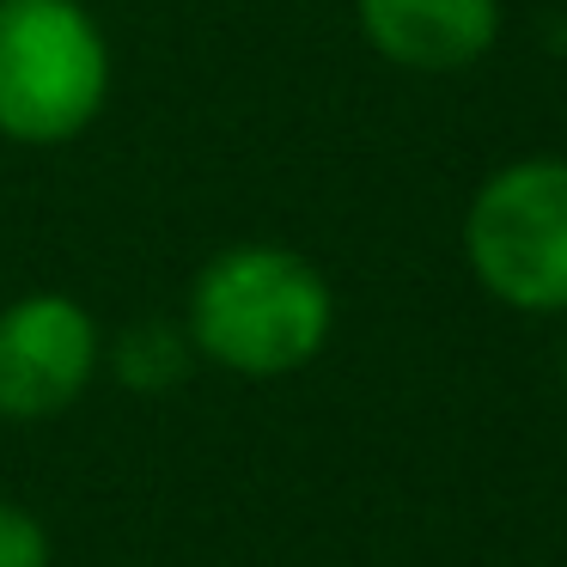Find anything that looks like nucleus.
Returning a JSON list of instances; mask_svg holds the SVG:
<instances>
[{
  "label": "nucleus",
  "instance_id": "obj_1",
  "mask_svg": "<svg viewBox=\"0 0 567 567\" xmlns=\"http://www.w3.org/2000/svg\"><path fill=\"white\" fill-rule=\"evenodd\" d=\"M184 330L202 360L238 379H287L330 348L336 293L293 245L245 238L196 269Z\"/></svg>",
  "mask_w": 567,
  "mask_h": 567
},
{
  "label": "nucleus",
  "instance_id": "obj_2",
  "mask_svg": "<svg viewBox=\"0 0 567 567\" xmlns=\"http://www.w3.org/2000/svg\"><path fill=\"white\" fill-rule=\"evenodd\" d=\"M111 99V43L80 0H0V135L62 147Z\"/></svg>",
  "mask_w": 567,
  "mask_h": 567
},
{
  "label": "nucleus",
  "instance_id": "obj_3",
  "mask_svg": "<svg viewBox=\"0 0 567 567\" xmlns=\"http://www.w3.org/2000/svg\"><path fill=\"white\" fill-rule=\"evenodd\" d=\"M457 238L494 306L518 318H567V159L530 153L488 172Z\"/></svg>",
  "mask_w": 567,
  "mask_h": 567
},
{
  "label": "nucleus",
  "instance_id": "obj_4",
  "mask_svg": "<svg viewBox=\"0 0 567 567\" xmlns=\"http://www.w3.org/2000/svg\"><path fill=\"white\" fill-rule=\"evenodd\" d=\"M104 367V336L80 299L25 293L0 311V415L50 421L86 396Z\"/></svg>",
  "mask_w": 567,
  "mask_h": 567
},
{
  "label": "nucleus",
  "instance_id": "obj_5",
  "mask_svg": "<svg viewBox=\"0 0 567 567\" xmlns=\"http://www.w3.org/2000/svg\"><path fill=\"white\" fill-rule=\"evenodd\" d=\"M360 38L409 74H464L501 43V0H354Z\"/></svg>",
  "mask_w": 567,
  "mask_h": 567
},
{
  "label": "nucleus",
  "instance_id": "obj_6",
  "mask_svg": "<svg viewBox=\"0 0 567 567\" xmlns=\"http://www.w3.org/2000/svg\"><path fill=\"white\" fill-rule=\"evenodd\" d=\"M189 360H196V348H189V330H177V323H135V330H123V342H116V379L128 384V391H172V384L189 379Z\"/></svg>",
  "mask_w": 567,
  "mask_h": 567
},
{
  "label": "nucleus",
  "instance_id": "obj_7",
  "mask_svg": "<svg viewBox=\"0 0 567 567\" xmlns=\"http://www.w3.org/2000/svg\"><path fill=\"white\" fill-rule=\"evenodd\" d=\"M50 530L38 513H25L19 501H0V567H50Z\"/></svg>",
  "mask_w": 567,
  "mask_h": 567
},
{
  "label": "nucleus",
  "instance_id": "obj_8",
  "mask_svg": "<svg viewBox=\"0 0 567 567\" xmlns=\"http://www.w3.org/2000/svg\"><path fill=\"white\" fill-rule=\"evenodd\" d=\"M561 384H567V342H561Z\"/></svg>",
  "mask_w": 567,
  "mask_h": 567
}]
</instances>
